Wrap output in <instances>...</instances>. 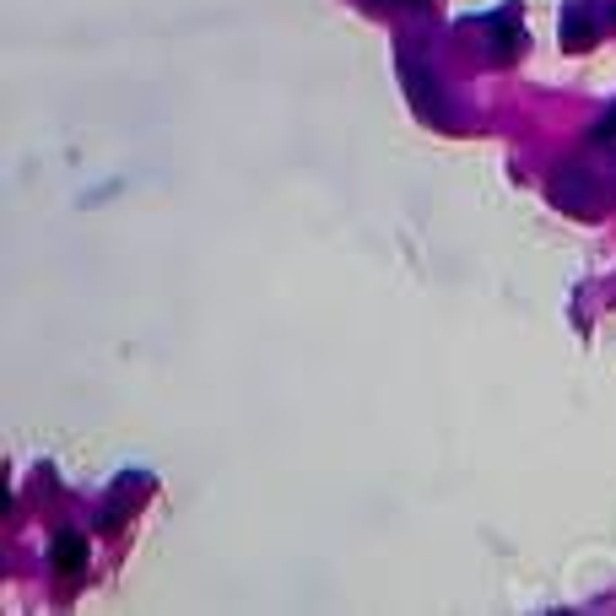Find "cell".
I'll list each match as a JSON object with an SVG mask.
<instances>
[{"mask_svg": "<svg viewBox=\"0 0 616 616\" xmlns=\"http://www.w3.org/2000/svg\"><path fill=\"white\" fill-rule=\"evenodd\" d=\"M492 49H498V60H519L525 55V28H519V6H508L492 17Z\"/></svg>", "mask_w": 616, "mask_h": 616, "instance_id": "obj_3", "label": "cell"}, {"mask_svg": "<svg viewBox=\"0 0 616 616\" xmlns=\"http://www.w3.org/2000/svg\"><path fill=\"white\" fill-rule=\"evenodd\" d=\"M406 87H411V103H417L422 119H444V92H438V82L417 60H406Z\"/></svg>", "mask_w": 616, "mask_h": 616, "instance_id": "obj_2", "label": "cell"}, {"mask_svg": "<svg viewBox=\"0 0 616 616\" xmlns=\"http://www.w3.org/2000/svg\"><path fill=\"white\" fill-rule=\"evenodd\" d=\"M552 195H557V206H568V211H579V217H595V200L600 190L584 179L579 168H568V173H557L552 179Z\"/></svg>", "mask_w": 616, "mask_h": 616, "instance_id": "obj_1", "label": "cell"}, {"mask_svg": "<svg viewBox=\"0 0 616 616\" xmlns=\"http://www.w3.org/2000/svg\"><path fill=\"white\" fill-rule=\"evenodd\" d=\"M589 44H595V6L573 0L562 11V49H589Z\"/></svg>", "mask_w": 616, "mask_h": 616, "instance_id": "obj_4", "label": "cell"}, {"mask_svg": "<svg viewBox=\"0 0 616 616\" xmlns=\"http://www.w3.org/2000/svg\"><path fill=\"white\" fill-rule=\"evenodd\" d=\"M55 568H60V579H76V573L87 568V541H82V535L65 530L55 541Z\"/></svg>", "mask_w": 616, "mask_h": 616, "instance_id": "obj_5", "label": "cell"}]
</instances>
